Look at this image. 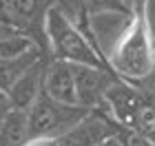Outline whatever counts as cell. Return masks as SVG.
<instances>
[{
  "label": "cell",
  "mask_w": 155,
  "mask_h": 146,
  "mask_svg": "<svg viewBox=\"0 0 155 146\" xmlns=\"http://www.w3.org/2000/svg\"><path fill=\"white\" fill-rule=\"evenodd\" d=\"M149 0H135L129 24L117 38L113 53H109V64L120 80L144 82L155 73V38L146 11Z\"/></svg>",
  "instance_id": "1"
},
{
  "label": "cell",
  "mask_w": 155,
  "mask_h": 146,
  "mask_svg": "<svg viewBox=\"0 0 155 146\" xmlns=\"http://www.w3.org/2000/svg\"><path fill=\"white\" fill-rule=\"evenodd\" d=\"M45 36H47V49L53 60L71 62V64H87V67H100L113 73V69L95 47L80 33V29L62 13L58 7H51L45 18Z\"/></svg>",
  "instance_id": "2"
},
{
  "label": "cell",
  "mask_w": 155,
  "mask_h": 146,
  "mask_svg": "<svg viewBox=\"0 0 155 146\" xmlns=\"http://www.w3.org/2000/svg\"><path fill=\"white\" fill-rule=\"evenodd\" d=\"M89 111L82 106H69L53 97H49L42 89V93L33 106L29 109V135L31 137H53L60 140L64 133H69L78 122L84 120Z\"/></svg>",
  "instance_id": "3"
},
{
  "label": "cell",
  "mask_w": 155,
  "mask_h": 146,
  "mask_svg": "<svg viewBox=\"0 0 155 146\" xmlns=\"http://www.w3.org/2000/svg\"><path fill=\"white\" fill-rule=\"evenodd\" d=\"M73 75H75L78 102L87 111L102 109L104 97H107L111 84H113L115 80H120L115 73L107 71V69L87 67V64H73Z\"/></svg>",
  "instance_id": "4"
},
{
  "label": "cell",
  "mask_w": 155,
  "mask_h": 146,
  "mask_svg": "<svg viewBox=\"0 0 155 146\" xmlns=\"http://www.w3.org/2000/svg\"><path fill=\"white\" fill-rule=\"evenodd\" d=\"M117 124L104 111H89L82 122L58 140V146H100L102 142L115 137Z\"/></svg>",
  "instance_id": "5"
},
{
  "label": "cell",
  "mask_w": 155,
  "mask_h": 146,
  "mask_svg": "<svg viewBox=\"0 0 155 146\" xmlns=\"http://www.w3.org/2000/svg\"><path fill=\"white\" fill-rule=\"evenodd\" d=\"M47 58L38 60L29 71H27L22 78H20L16 84L9 89L7 93V102H9V109L16 111H25L29 113V109L33 106V102L40 97L42 89H45V73H47Z\"/></svg>",
  "instance_id": "6"
},
{
  "label": "cell",
  "mask_w": 155,
  "mask_h": 146,
  "mask_svg": "<svg viewBox=\"0 0 155 146\" xmlns=\"http://www.w3.org/2000/svg\"><path fill=\"white\" fill-rule=\"evenodd\" d=\"M45 93L53 100H58L69 106H80L78 102V91H75V75H73V64L62 60H49L47 73H45Z\"/></svg>",
  "instance_id": "7"
},
{
  "label": "cell",
  "mask_w": 155,
  "mask_h": 146,
  "mask_svg": "<svg viewBox=\"0 0 155 146\" xmlns=\"http://www.w3.org/2000/svg\"><path fill=\"white\" fill-rule=\"evenodd\" d=\"M42 58H45V49L38 47V49L20 55V58H16V60H2V62H0V91L7 95L9 89Z\"/></svg>",
  "instance_id": "8"
},
{
  "label": "cell",
  "mask_w": 155,
  "mask_h": 146,
  "mask_svg": "<svg viewBox=\"0 0 155 146\" xmlns=\"http://www.w3.org/2000/svg\"><path fill=\"white\" fill-rule=\"evenodd\" d=\"M29 137V115L25 111L9 109L0 126V146H22Z\"/></svg>",
  "instance_id": "9"
},
{
  "label": "cell",
  "mask_w": 155,
  "mask_h": 146,
  "mask_svg": "<svg viewBox=\"0 0 155 146\" xmlns=\"http://www.w3.org/2000/svg\"><path fill=\"white\" fill-rule=\"evenodd\" d=\"M131 131H135V133H140L142 137H146L149 142L155 144V93L153 91L144 93V104L137 113L135 126Z\"/></svg>",
  "instance_id": "10"
},
{
  "label": "cell",
  "mask_w": 155,
  "mask_h": 146,
  "mask_svg": "<svg viewBox=\"0 0 155 146\" xmlns=\"http://www.w3.org/2000/svg\"><path fill=\"white\" fill-rule=\"evenodd\" d=\"M80 5L89 11L91 18H95L97 13L100 16H104V13H120V16L131 18L135 0H80Z\"/></svg>",
  "instance_id": "11"
},
{
  "label": "cell",
  "mask_w": 155,
  "mask_h": 146,
  "mask_svg": "<svg viewBox=\"0 0 155 146\" xmlns=\"http://www.w3.org/2000/svg\"><path fill=\"white\" fill-rule=\"evenodd\" d=\"M38 47L40 44L31 36H27V33H18V36H11V38H2V40H0V62H2V60H16V58L33 51V49H38Z\"/></svg>",
  "instance_id": "12"
},
{
  "label": "cell",
  "mask_w": 155,
  "mask_h": 146,
  "mask_svg": "<svg viewBox=\"0 0 155 146\" xmlns=\"http://www.w3.org/2000/svg\"><path fill=\"white\" fill-rule=\"evenodd\" d=\"M115 137L124 146H155L153 142L146 140V137H142L140 133H135V131H131V128H124V126L115 128Z\"/></svg>",
  "instance_id": "13"
},
{
  "label": "cell",
  "mask_w": 155,
  "mask_h": 146,
  "mask_svg": "<svg viewBox=\"0 0 155 146\" xmlns=\"http://www.w3.org/2000/svg\"><path fill=\"white\" fill-rule=\"evenodd\" d=\"M22 146H58V140H53V137H29Z\"/></svg>",
  "instance_id": "14"
},
{
  "label": "cell",
  "mask_w": 155,
  "mask_h": 146,
  "mask_svg": "<svg viewBox=\"0 0 155 146\" xmlns=\"http://www.w3.org/2000/svg\"><path fill=\"white\" fill-rule=\"evenodd\" d=\"M18 33H20V31H18L13 24L0 20V40H2V38H11V36H18Z\"/></svg>",
  "instance_id": "15"
},
{
  "label": "cell",
  "mask_w": 155,
  "mask_h": 146,
  "mask_svg": "<svg viewBox=\"0 0 155 146\" xmlns=\"http://www.w3.org/2000/svg\"><path fill=\"white\" fill-rule=\"evenodd\" d=\"M100 146H124L122 142L117 140V137H111V140H107V142H102Z\"/></svg>",
  "instance_id": "16"
},
{
  "label": "cell",
  "mask_w": 155,
  "mask_h": 146,
  "mask_svg": "<svg viewBox=\"0 0 155 146\" xmlns=\"http://www.w3.org/2000/svg\"><path fill=\"white\" fill-rule=\"evenodd\" d=\"M7 111H9V106H0V126H2V120H5Z\"/></svg>",
  "instance_id": "17"
},
{
  "label": "cell",
  "mask_w": 155,
  "mask_h": 146,
  "mask_svg": "<svg viewBox=\"0 0 155 146\" xmlns=\"http://www.w3.org/2000/svg\"><path fill=\"white\" fill-rule=\"evenodd\" d=\"M0 106H9V102H7V95L0 91Z\"/></svg>",
  "instance_id": "18"
}]
</instances>
